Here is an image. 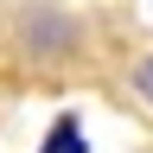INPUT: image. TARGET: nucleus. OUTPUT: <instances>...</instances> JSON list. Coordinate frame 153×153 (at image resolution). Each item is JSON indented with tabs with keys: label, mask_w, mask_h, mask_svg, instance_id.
Returning a JSON list of instances; mask_svg holds the SVG:
<instances>
[{
	"label": "nucleus",
	"mask_w": 153,
	"mask_h": 153,
	"mask_svg": "<svg viewBox=\"0 0 153 153\" xmlns=\"http://www.w3.org/2000/svg\"><path fill=\"white\" fill-rule=\"evenodd\" d=\"M70 45V19H57V7H32L26 13V51L32 57H57Z\"/></svg>",
	"instance_id": "obj_1"
},
{
	"label": "nucleus",
	"mask_w": 153,
	"mask_h": 153,
	"mask_svg": "<svg viewBox=\"0 0 153 153\" xmlns=\"http://www.w3.org/2000/svg\"><path fill=\"white\" fill-rule=\"evenodd\" d=\"M45 153H83V134H76V115H64V121L51 128V140H45Z\"/></svg>",
	"instance_id": "obj_2"
},
{
	"label": "nucleus",
	"mask_w": 153,
	"mask_h": 153,
	"mask_svg": "<svg viewBox=\"0 0 153 153\" xmlns=\"http://www.w3.org/2000/svg\"><path fill=\"white\" fill-rule=\"evenodd\" d=\"M134 89L153 102V57H140V64H134Z\"/></svg>",
	"instance_id": "obj_3"
}]
</instances>
